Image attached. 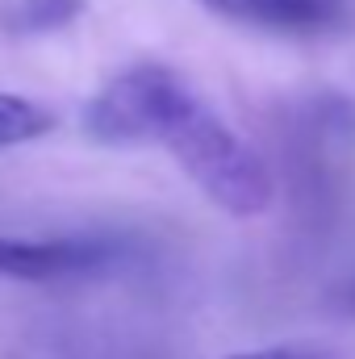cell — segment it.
<instances>
[{"label":"cell","instance_id":"obj_5","mask_svg":"<svg viewBox=\"0 0 355 359\" xmlns=\"http://www.w3.org/2000/svg\"><path fill=\"white\" fill-rule=\"evenodd\" d=\"M80 13H84V0H21L8 25L17 34H51V29L72 25Z\"/></svg>","mask_w":355,"mask_h":359},{"label":"cell","instance_id":"obj_6","mask_svg":"<svg viewBox=\"0 0 355 359\" xmlns=\"http://www.w3.org/2000/svg\"><path fill=\"white\" fill-rule=\"evenodd\" d=\"M230 359H318V355H305V351H293V347H264V351H247V355H230Z\"/></svg>","mask_w":355,"mask_h":359},{"label":"cell","instance_id":"obj_7","mask_svg":"<svg viewBox=\"0 0 355 359\" xmlns=\"http://www.w3.org/2000/svg\"><path fill=\"white\" fill-rule=\"evenodd\" d=\"M347 305H351V309H355V288H351V292H347Z\"/></svg>","mask_w":355,"mask_h":359},{"label":"cell","instance_id":"obj_1","mask_svg":"<svg viewBox=\"0 0 355 359\" xmlns=\"http://www.w3.org/2000/svg\"><path fill=\"white\" fill-rule=\"evenodd\" d=\"M84 130L96 142H159L188 180L226 213L255 217L272 205V172L264 159L163 63L117 72L84 109Z\"/></svg>","mask_w":355,"mask_h":359},{"label":"cell","instance_id":"obj_3","mask_svg":"<svg viewBox=\"0 0 355 359\" xmlns=\"http://www.w3.org/2000/svg\"><path fill=\"white\" fill-rule=\"evenodd\" d=\"M192 4L267 34H330L351 17L347 0H192Z\"/></svg>","mask_w":355,"mask_h":359},{"label":"cell","instance_id":"obj_2","mask_svg":"<svg viewBox=\"0 0 355 359\" xmlns=\"http://www.w3.org/2000/svg\"><path fill=\"white\" fill-rule=\"evenodd\" d=\"M130 255L117 238H0V280H25V284H51V280H84L113 271Z\"/></svg>","mask_w":355,"mask_h":359},{"label":"cell","instance_id":"obj_4","mask_svg":"<svg viewBox=\"0 0 355 359\" xmlns=\"http://www.w3.org/2000/svg\"><path fill=\"white\" fill-rule=\"evenodd\" d=\"M51 130H55V113H51L46 104L0 92V147L34 142V138L51 134Z\"/></svg>","mask_w":355,"mask_h":359}]
</instances>
